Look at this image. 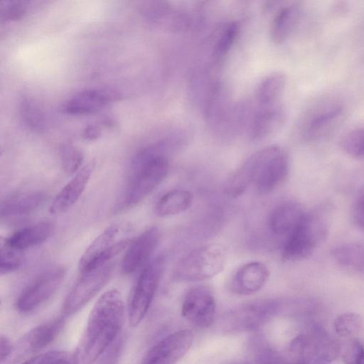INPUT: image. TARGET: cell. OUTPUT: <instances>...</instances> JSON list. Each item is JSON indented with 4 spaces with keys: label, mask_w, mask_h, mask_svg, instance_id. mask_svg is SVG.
Returning a JSON list of instances; mask_svg holds the SVG:
<instances>
[{
    "label": "cell",
    "mask_w": 364,
    "mask_h": 364,
    "mask_svg": "<svg viewBox=\"0 0 364 364\" xmlns=\"http://www.w3.org/2000/svg\"><path fill=\"white\" fill-rule=\"evenodd\" d=\"M333 260L341 267L364 274V245L346 242L331 250Z\"/></svg>",
    "instance_id": "25"
},
{
    "label": "cell",
    "mask_w": 364,
    "mask_h": 364,
    "mask_svg": "<svg viewBox=\"0 0 364 364\" xmlns=\"http://www.w3.org/2000/svg\"><path fill=\"white\" fill-rule=\"evenodd\" d=\"M225 259V250L218 245L198 247L179 261L173 277L180 282H199L210 279L223 269Z\"/></svg>",
    "instance_id": "5"
},
{
    "label": "cell",
    "mask_w": 364,
    "mask_h": 364,
    "mask_svg": "<svg viewBox=\"0 0 364 364\" xmlns=\"http://www.w3.org/2000/svg\"><path fill=\"white\" fill-rule=\"evenodd\" d=\"M60 158L63 171L68 174L76 173L83 161L82 151L71 144L62 145L60 149Z\"/></svg>",
    "instance_id": "32"
},
{
    "label": "cell",
    "mask_w": 364,
    "mask_h": 364,
    "mask_svg": "<svg viewBox=\"0 0 364 364\" xmlns=\"http://www.w3.org/2000/svg\"><path fill=\"white\" fill-rule=\"evenodd\" d=\"M55 230V225L49 221L33 224L9 235L5 239L4 246L22 252L47 241L53 236Z\"/></svg>",
    "instance_id": "19"
},
{
    "label": "cell",
    "mask_w": 364,
    "mask_h": 364,
    "mask_svg": "<svg viewBox=\"0 0 364 364\" xmlns=\"http://www.w3.org/2000/svg\"><path fill=\"white\" fill-rule=\"evenodd\" d=\"M101 135L100 129L95 125L87 126L82 132V137L88 141L97 139Z\"/></svg>",
    "instance_id": "39"
},
{
    "label": "cell",
    "mask_w": 364,
    "mask_h": 364,
    "mask_svg": "<svg viewBox=\"0 0 364 364\" xmlns=\"http://www.w3.org/2000/svg\"><path fill=\"white\" fill-rule=\"evenodd\" d=\"M46 198V194L39 191L13 194L2 200L1 218L10 219L28 215L41 207Z\"/></svg>",
    "instance_id": "21"
},
{
    "label": "cell",
    "mask_w": 364,
    "mask_h": 364,
    "mask_svg": "<svg viewBox=\"0 0 364 364\" xmlns=\"http://www.w3.org/2000/svg\"><path fill=\"white\" fill-rule=\"evenodd\" d=\"M22 252L3 246L1 249L0 272L6 274L17 270L23 263Z\"/></svg>",
    "instance_id": "34"
},
{
    "label": "cell",
    "mask_w": 364,
    "mask_h": 364,
    "mask_svg": "<svg viewBox=\"0 0 364 364\" xmlns=\"http://www.w3.org/2000/svg\"><path fill=\"white\" fill-rule=\"evenodd\" d=\"M286 83L287 78L282 73H274L264 77L256 90L257 107H269L281 104Z\"/></svg>",
    "instance_id": "24"
},
{
    "label": "cell",
    "mask_w": 364,
    "mask_h": 364,
    "mask_svg": "<svg viewBox=\"0 0 364 364\" xmlns=\"http://www.w3.org/2000/svg\"><path fill=\"white\" fill-rule=\"evenodd\" d=\"M164 266L162 256L148 263L141 274L131 294L129 307V322L136 326L144 318L153 301Z\"/></svg>",
    "instance_id": "7"
},
{
    "label": "cell",
    "mask_w": 364,
    "mask_h": 364,
    "mask_svg": "<svg viewBox=\"0 0 364 364\" xmlns=\"http://www.w3.org/2000/svg\"><path fill=\"white\" fill-rule=\"evenodd\" d=\"M269 277V269L264 263L250 262L236 271L230 280V288L237 294H252L264 286Z\"/></svg>",
    "instance_id": "18"
},
{
    "label": "cell",
    "mask_w": 364,
    "mask_h": 364,
    "mask_svg": "<svg viewBox=\"0 0 364 364\" xmlns=\"http://www.w3.org/2000/svg\"><path fill=\"white\" fill-rule=\"evenodd\" d=\"M216 304L212 291L199 286L190 289L183 299L181 314L193 326L208 328L215 319Z\"/></svg>",
    "instance_id": "13"
},
{
    "label": "cell",
    "mask_w": 364,
    "mask_h": 364,
    "mask_svg": "<svg viewBox=\"0 0 364 364\" xmlns=\"http://www.w3.org/2000/svg\"><path fill=\"white\" fill-rule=\"evenodd\" d=\"M20 115L23 123L35 132H43L47 128L44 112L33 100L25 98L21 102Z\"/></svg>",
    "instance_id": "28"
},
{
    "label": "cell",
    "mask_w": 364,
    "mask_h": 364,
    "mask_svg": "<svg viewBox=\"0 0 364 364\" xmlns=\"http://www.w3.org/2000/svg\"><path fill=\"white\" fill-rule=\"evenodd\" d=\"M329 231V219L321 208L306 212L297 228L283 242V261L294 262L309 257L323 242Z\"/></svg>",
    "instance_id": "4"
},
{
    "label": "cell",
    "mask_w": 364,
    "mask_h": 364,
    "mask_svg": "<svg viewBox=\"0 0 364 364\" xmlns=\"http://www.w3.org/2000/svg\"><path fill=\"white\" fill-rule=\"evenodd\" d=\"M339 146L348 156L364 159V125L353 127L345 132L340 139Z\"/></svg>",
    "instance_id": "29"
},
{
    "label": "cell",
    "mask_w": 364,
    "mask_h": 364,
    "mask_svg": "<svg viewBox=\"0 0 364 364\" xmlns=\"http://www.w3.org/2000/svg\"><path fill=\"white\" fill-rule=\"evenodd\" d=\"M124 303L117 289L105 291L93 306L74 353L77 364H92L112 344L122 326Z\"/></svg>",
    "instance_id": "1"
},
{
    "label": "cell",
    "mask_w": 364,
    "mask_h": 364,
    "mask_svg": "<svg viewBox=\"0 0 364 364\" xmlns=\"http://www.w3.org/2000/svg\"><path fill=\"white\" fill-rule=\"evenodd\" d=\"M240 33L237 22H230L222 29L213 45V55L217 60L223 58L235 43Z\"/></svg>",
    "instance_id": "30"
},
{
    "label": "cell",
    "mask_w": 364,
    "mask_h": 364,
    "mask_svg": "<svg viewBox=\"0 0 364 364\" xmlns=\"http://www.w3.org/2000/svg\"><path fill=\"white\" fill-rule=\"evenodd\" d=\"M21 364H77L74 353L53 350L36 355Z\"/></svg>",
    "instance_id": "33"
},
{
    "label": "cell",
    "mask_w": 364,
    "mask_h": 364,
    "mask_svg": "<svg viewBox=\"0 0 364 364\" xmlns=\"http://www.w3.org/2000/svg\"><path fill=\"white\" fill-rule=\"evenodd\" d=\"M224 364H249V363L245 361L240 360V361H232V362L226 363Z\"/></svg>",
    "instance_id": "41"
},
{
    "label": "cell",
    "mask_w": 364,
    "mask_h": 364,
    "mask_svg": "<svg viewBox=\"0 0 364 364\" xmlns=\"http://www.w3.org/2000/svg\"><path fill=\"white\" fill-rule=\"evenodd\" d=\"M289 170L286 151L277 145L268 146L250 156L232 175L226 186L235 197L241 196L252 185L258 193L269 194L284 181Z\"/></svg>",
    "instance_id": "2"
},
{
    "label": "cell",
    "mask_w": 364,
    "mask_h": 364,
    "mask_svg": "<svg viewBox=\"0 0 364 364\" xmlns=\"http://www.w3.org/2000/svg\"><path fill=\"white\" fill-rule=\"evenodd\" d=\"M363 326L362 317L354 312H346L338 315L333 323L336 333L342 337L357 334Z\"/></svg>",
    "instance_id": "31"
},
{
    "label": "cell",
    "mask_w": 364,
    "mask_h": 364,
    "mask_svg": "<svg viewBox=\"0 0 364 364\" xmlns=\"http://www.w3.org/2000/svg\"><path fill=\"white\" fill-rule=\"evenodd\" d=\"M345 364H364V346L358 341L347 343L342 351Z\"/></svg>",
    "instance_id": "36"
},
{
    "label": "cell",
    "mask_w": 364,
    "mask_h": 364,
    "mask_svg": "<svg viewBox=\"0 0 364 364\" xmlns=\"http://www.w3.org/2000/svg\"><path fill=\"white\" fill-rule=\"evenodd\" d=\"M292 364H328V363H325V362L314 363V362H310L309 360H301V361H299V362H297L295 363H292Z\"/></svg>",
    "instance_id": "40"
},
{
    "label": "cell",
    "mask_w": 364,
    "mask_h": 364,
    "mask_svg": "<svg viewBox=\"0 0 364 364\" xmlns=\"http://www.w3.org/2000/svg\"><path fill=\"white\" fill-rule=\"evenodd\" d=\"M130 231L129 225L125 223H114L104 230L80 257V273L112 261L132 241Z\"/></svg>",
    "instance_id": "6"
},
{
    "label": "cell",
    "mask_w": 364,
    "mask_h": 364,
    "mask_svg": "<svg viewBox=\"0 0 364 364\" xmlns=\"http://www.w3.org/2000/svg\"><path fill=\"white\" fill-rule=\"evenodd\" d=\"M66 269L55 267L43 272L20 293L16 307L22 314L33 312L46 302L58 289L65 277Z\"/></svg>",
    "instance_id": "10"
},
{
    "label": "cell",
    "mask_w": 364,
    "mask_h": 364,
    "mask_svg": "<svg viewBox=\"0 0 364 364\" xmlns=\"http://www.w3.org/2000/svg\"><path fill=\"white\" fill-rule=\"evenodd\" d=\"M344 106L338 100H325L305 114L300 126L302 138L315 141L323 137L341 119Z\"/></svg>",
    "instance_id": "11"
},
{
    "label": "cell",
    "mask_w": 364,
    "mask_h": 364,
    "mask_svg": "<svg viewBox=\"0 0 364 364\" xmlns=\"http://www.w3.org/2000/svg\"><path fill=\"white\" fill-rule=\"evenodd\" d=\"M192 193L184 189H173L164 193L155 205V213L159 217H168L181 213L190 208Z\"/></svg>",
    "instance_id": "26"
},
{
    "label": "cell",
    "mask_w": 364,
    "mask_h": 364,
    "mask_svg": "<svg viewBox=\"0 0 364 364\" xmlns=\"http://www.w3.org/2000/svg\"><path fill=\"white\" fill-rule=\"evenodd\" d=\"M301 9L297 3H290L280 6L271 23L269 38L277 45L288 39L298 24Z\"/></svg>",
    "instance_id": "22"
},
{
    "label": "cell",
    "mask_w": 364,
    "mask_h": 364,
    "mask_svg": "<svg viewBox=\"0 0 364 364\" xmlns=\"http://www.w3.org/2000/svg\"><path fill=\"white\" fill-rule=\"evenodd\" d=\"M94 168V162H89L75 174L53 199L49 208L51 214L64 213L75 204L84 192Z\"/></svg>",
    "instance_id": "16"
},
{
    "label": "cell",
    "mask_w": 364,
    "mask_h": 364,
    "mask_svg": "<svg viewBox=\"0 0 364 364\" xmlns=\"http://www.w3.org/2000/svg\"><path fill=\"white\" fill-rule=\"evenodd\" d=\"M280 302L261 299L237 306L223 318L222 325L229 331H253L268 321L278 311Z\"/></svg>",
    "instance_id": "9"
},
{
    "label": "cell",
    "mask_w": 364,
    "mask_h": 364,
    "mask_svg": "<svg viewBox=\"0 0 364 364\" xmlns=\"http://www.w3.org/2000/svg\"><path fill=\"white\" fill-rule=\"evenodd\" d=\"M118 98L112 90L87 89L70 98L64 105V110L72 115H86L98 112L108 103Z\"/></svg>",
    "instance_id": "17"
},
{
    "label": "cell",
    "mask_w": 364,
    "mask_h": 364,
    "mask_svg": "<svg viewBox=\"0 0 364 364\" xmlns=\"http://www.w3.org/2000/svg\"><path fill=\"white\" fill-rule=\"evenodd\" d=\"M350 215L353 224L358 229L364 230V193L354 202Z\"/></svg>",
    "instance_id": "37"
},
{
    "label": "cell",
    "mask_w": 364,
    "mask_h": 364,
    "mask_svg": "<svg viewBox=\"0 0 364 364\" xmlns=\"http://www.w3.org/2000/svg\"><path fill=\"white\" fill-rule=\"evenodd\" d=\"M306 211L301 206L293 201H286L277 205L271 211L268 225L273 234L289 236L299 225Z\"/></svg>",
    "instance_id": "20"
},
{
    "label": "cell",
    "mask_w": 364,
    "mask_h": 364,
    "mask_svg": "<svg viewBox=\"0 0 364 364\" xmlns=\"http://www.w3.org/2000/svg\"><path fill=\"white\" fill-rule=\"evenodd\" d=\"M257 108L249 124V136L254 141H262L279 131L287 119V111L282 103Z\"/></svg>",
    "instance_id": "15"
},
{
    "label": "cell",
    "mask_w": 364,
    "mask_h": 364,
    "mask_svg": "<svg viewBox=\"0 0 364 364\" xmlns=\"http://www.w3.org/2000/svg\"><path fill=\"white\" fill-rule=\"evenodd\" d=\"M114 267L112 260L81 272L63 303L64 316L77 312L95 296L109 280Z\"/></svg>",
    "instance_id": "8"
},
{
    "label": "cell",
    "mask_w": 364,
    "mask_h": 364,
    "mask_svg": "<svg viewBox=\"0 0 364 364\" xmlns=\"http://www.w3.org/2000/svg\"><path fill=\"white\" fill-rule=\"evenodd\" d=\"M174 150H177L176 141L168 135L134 156L123 199L126 207L140 203L164 181L169 169L168 154Z\"/></svg>",
    "instance_id": "3"
},
{
    "label": "cell",
    "mask_w": 364,
    "mask_h": 364,
    "mask_svg": "<svg viewBox=\"0 0 364 364\" xmlns=\"http://www.w3.org/2000/svg\"><path fill=\"white\" fill-rule=\"evenodd\" d=\"M26 1H3L0 4V20L1 21H8L21 19L26 13Z\"/></svg>",
    "instance_id": "35"
},
{
    "label": "cell",
    "mask_w": 364,
    "mask_h": 364,
    "mask_svg": "<svg viewBox=\"0 0 364 364\" xmlns=\"http://www.w3.org/2000/svg\"><path fill=\"white\" fill-rule=\"evenodd\" d=\"M63 323V318H57L31 330L26 339L28 348L38 350L48 346L58 336Z\"/></svg>",
    "instance_id": "27"
},
{
    "label": "cell",
    "mask_w": 364,
    "mask_h": 364,
    "mask_svg": "<svg viewBox=\"0 0 364 364\" xmlns=\"http://www.w3.org/2000/svg\"><path fill=\"white\" fill-rule=\"evenodd\" d=\"M159 239V228L152 226L132 240L122 260V273L132 274L144 264L156 248Z\"/></svg>",
    "instance_id": "14"
},
{
    "label": "cell",
    "mask_w": 364,
    "mask_h": 364,
    "mask_svg": "<svg viewBox=\"0 0 364 364\" xmlns=\"http://www.w3.org/2000/svg\"><path fill=\"white\" fill-rule=\"evenodd\" d=\"M306 358H315L319 362H331L339 354V346L323 329L316 328L307 334Z\"/></svg>",
    "instance_id": "23"
},
{
    "label": "cell",
    "mask_w": 364,
    "mask_h": 364,
    "mask_svg": "<svg viewBox=\"0 0 364 364\" xmlns=\"http://www.w3.org/2000/svg\"><path fill=\"white\" fill-rule=\"evenodd\" d=\"M1 362L3 363L10 355L12 351V344L10 340L4 336H1Z\"/></svg>",
    "instance_id": "38"
},
{
    "label": "cell",
    "mask_w": 364,
    "mask_h": 364,
    "mask_svg": "<svg viewBox=\"0 0 364 364\" xmlns=\"http://www.w3.org/2000/svg\"><path fill=\"white\" fill-rule=\"evenodd\" d=\"M193 341L191 331H175L152 346L139 364H176L188 351Z\"/></svg>",
    "instance_id": "12"
}]
</instances>
